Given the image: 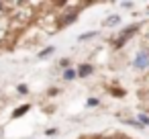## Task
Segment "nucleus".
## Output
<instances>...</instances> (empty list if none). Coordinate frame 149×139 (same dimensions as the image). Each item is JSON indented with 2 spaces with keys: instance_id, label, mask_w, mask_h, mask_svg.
Masks as SVG:
<instances>
[{
  "instance_id": "nucleus-2",
  "label": "nucleus",
  "mask_w": 149,
  "mask_h": 139,
  "mask_svg": "<svg viewBox=\"0 0 149 139\" xmlns=\"http://www.w3.org/2000/svg\"><path fill=\"white\" fill-rule=\"evenodd\" d=\"M147 64H149V59H147V53H145V51H143V53H139V55H137V59H135V68L143 70Z\"/></svg>"
},
{
  "instance_id": "nucleus-4",
  "label": "nucleus",
  "mask_w": 149,
  "mask_h": 139,
  "mask_svg": "<svg viewBox=\"0 0 149 139\" xmlns=\"http://www.w3.org/2000/svg\"><path fill=\"white\" fill-rule=\"evenodd\" d=\"M29 108H31V106H29V104H23V106H19V108H17V110H15V112H13V117H15V119H17V117H21V115H25V112H27V110H29Z\"/></svg>"
},
{
  "instance_id": "nucleus-7",
  "label": "nucleus",
  "mask_w": 149,
  "mask_h": 139,
  "mask_svg": "<svg viewBox=\"0 0 149 139\" xmlns=\"http://www.w3.org/2000/svg\"><path fill=\"white\" fill-rule=\"evenodd\" d=\"M74 78H76V72H74V70H65L63 80H74Z\"/></svg>"
},
{
  "instance_id": "nucleus-1",
  "label": "nucleus",
  "mask_w": 149,
  "mask_h": 139,
  "mask_svg": "<svg viewBox=\"0 0 149 139\" xmlns=\"http://www.w3.org/2000/svg\"><path fill=\"white\" fill-rule=\"evenodd\" d=\"M135 31H137V25H135V27H129V29H125V33H123V35H120L116 41H114V45H116V47H123V45L127 43V39H129V37H131Z\"/></svg>"
},
{
  "instance_id": "nucleus-10",
  "label": "nucleus",
  "mask_w": 149,
  "mask_h": 139,
  "mask_svg": "<svg viewBox=\"0 0 149 139\" xmlns=\"http://www.w3.org/2000/svg\"><path fill=\"white\" fill-rule=\"evenodd\" d=\"M59 66H61V68H68V66H70V61H68V59H61V61H59Z\"/></svg>"
},
{
  "instance_id": "nucleus-11",
  "label": "nucleus",
  "mask_w": 149,
  "mask_h": 139,
  "mask_svg": "<svg viewBox=\"0 0 149 139\" xmlns=\"http://www.w3.org/2000/svg\"><path fill=\"white\" fill-rule=\"evenodd\" d=\"M141 121H143L145 125H149V119H147V117H143V115H141Z\"/></svg>"
},
{
  "instance_id": "nucleus-9",
  "label": "nucleus",
  "mask_w": 149,
  "mask_h": 139,
  "mask_svg": "<svg viewBox=\"0 0 149 139\" xmlns=\"http://www.w3.org/2000/svg\"><path fill=\"white\" fill-rule=\"evenodd\" d=\"M96 33H86V35H80V41H84V39H90V37H94Z\"/></svg>"
},
{
  "instance_id": "nucleus-6",
  "label": "nucleus",
  "mask_w": 149,
  "mask_h": 139,
  "mask_svg": "<svg viewBox=\"0 0 149 139\" xmlns=\"http://www.w3.org/2000/svg\"><path fill=\"white\" fill-rule=\"evenodd\" d=\"M116 23H118V15H114V17L106 19V21H104L102 25H104V27H110V25H116Z\"/></svg>"
},
{
  "instance_id": "nucleus-5",
  "label": "nucleus",
  "mask_w": 149,
  "mask_h": 139,
  "mask_svg": "<svg viewBox=\"0 0 149 139\" xmlns=\"http://www.w3.org/2000/svg\"><path fill=\"white\" fill-rule=\"evenodd\" d=\"M88 74H92V66H80L78 76H88Z\"/></svg>"
},
{
  "instance_id": "nucleus-8",
  "label": "nucleus",
  "mask_w": 149,
  "mask_h": 139,
  "mask_svg": "<svg viewBox=\"0 0 149 139\" xmlns=\"http://www.w3.org/2000/svg\"><path fill=\"white\" fill-rule=\"evenodd\" d=\"M51 51H53V47H47V49H43V51L39 53V57H45V55H49Z\"/></svg>"
},
{
  "instance_id": "nucleus-3",
  "label": "nucleus",
  "mask_w": 149,
  "mask_h": 139,
  "mask_svg": "<svg viewBox=\"0 0 149 139\" xmlns=\"http://www.w3.org/2000/svg\"><path fill=\"white\" fill-rule=\"evenodd\" d=\"M76 17H78V13H76V10H74V13H70V15H65V17H63V21H61V27H65V25L74 23V21H76Z\"/></svg>"
},
{
  "instance_id": "nucleus-12",
  "label": "nucleus",
  "mask_w": 149,
  "mask_h": 139,
  "mask_svg": "<svg viewBox=\"0 0 149 139\" xmlns=\"http://www.w3.org/2000/svg\"><path fill=\"white\" fill-rule=\"evenodd\" d=\"M2 10H4V4H0V13H2Z\"/></svg>"
}]
</instances>
